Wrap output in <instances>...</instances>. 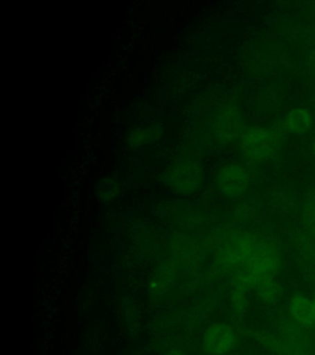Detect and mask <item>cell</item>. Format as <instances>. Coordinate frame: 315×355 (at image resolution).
<instances>
[{
  "mask_svg": "<svg viewBox=\"0 0 315 355\" xmlns=\"http://www.w3.org/2000/svg\"><path fill=\"white\" fill-rule=\"evenodd\" d=\"M202 169L192 161L177 162L165 173L168 188L177 194H191L201 188Z\"/></svg>",
  "mask_w": 315,
  "mask_h": 355,
  "instance_id": "6da1fadb",
  "label": "cell"
},
{
  "mask_svg": "<svg viewBox=\"0 0 315 355\" xmlns=\"http://www.w3.org/2000/svg\"><path fill=\"white\" fill-rule=\"evenodd\" d=\"M168 355H188L183 353V352H179V350H172Z\"/></svg>",
  "mask_w": 315,
  "mask_h": 355,
  "instance_id": "8fae6325",
  "label": "cell"
},
{
  "mask_svg": "<svg viewBox=\"0 0 315 355\" xmlns=\"http://www.w3.org/2000/svg\"><path fill=\"white\" fill-rule=\"evenodd\" d=\"M313 306H314V313H315V300H313Z\"/></svg>",
  "mask_w": 315,
  "mask_h": 355,
  "instance_id": "7c38bea8",
  "label": "cell"
},
{
  "mask_svg": "<svg viewBox=\"0 0 315 355\" xmlns=\"http://www.w3.org/2000/svg\"><path fill=\"white\" fill-rule=\"evenodd\" d=\"M310 115L305 110L296 109L287 116V128L294 133H303L310 128Z\"/></svg>",
  "mask_w": 315,
  "mask_h": 355,
  "instance_id": "9c48e42d",
  "label": "cell"
},
{
  "mask_svg": "<svg viewBox=\"0 0 315 355\" xmlns=\"http://www.w3.org/2000/svg\"><path fill=\"white\" fill-rule=\"evenodd\" d=\"M289 311H291L294 320L302 324L310 326L315 322L313 301L307 299L305 296H300V295L294 296L289 302Z\"/></svg>",
  "mask_w": 315,
  "mask_h": 355,
  "instance_id": "52a82bcc",
  "label": "cell"
},
{
  "mask_svg": "<svg viewBox=\"0 0 315 355\" xmlns=\"http://www.w3.org/2000/svg\"><path fill=\"white\" fill-rule=\"evenodd\" d=\"M242 130V119L235 107H227L222 111L215 121V135L217 139L227 144L237 139Z\"/></svg>",
  "mask_w": 315,
  "mask_h": 355,
  "instance_id": "5b68a950",
  "label": "cell"
},
{
  "mask_svg": "<svg viewBox=\"0 0 315 355\" xmlns=\"http://www.w3.org/2000/svg\"><path fill=\"white\" fill-rule=\"evenodd\" d=\"M237 344V334L226 324H213L206 331L202 345L210 355L227 354Z\"/></svg>",
  "mask_w": 315,
  "mask_h": 355,
  "instance_id": "277c9868",
  "label": "cell"
},
{
  "mask_svg": "<svg viewBox=\"0 0 315 355\" xmlns=\"http://www.w3.org/2000/svg\"><path fill=\"white\" fill-rule=\"evenodd\" d=\"M240 147L244 155L250 159H264L271 155L273 150V137L269 130L253 128L245 131L240 139Z\"/></svg>",
  "mask_w": 315,
  "mask_h": 355,
  "instance_id": "3957f363",
  "label": "cell"
},
{
  "mask_svg": "<svg viewBox=\"0 0 315 355\" xmlns=\"http://www.w3.org/2000/svg\"><path fill=\"white\" fill-rule=\"evenodd\" d=\"M217 187L227 196H239L248 190L249 174L238 163H228L218 171Z\"/></svg>",
  "mask_w": 315,
  "mask_h": 355,
  "instance_id": "7a4b0ae2",
  "label": "cell"
},
{
  "mask_svg": "<svg viewBox=\"0 0 315 355\" xmlns=\"http://www.w3.org/2000/svg\"><path fill=\"white\" fill-rule=\"evenodd\" d=\"M121 193V187L114 178H101L95 185V194L101 201H112L117 199Z\"/></svg>",
  "mask_w": 315,
  "mask_h": 355,
  "instance_id": "ba28073f",
  "label": "cell"
},
{
  "mask_svg": "<svg viewBox=\"0 0 315 355\" xmlns=\"http://www.w3.org/2000/svg\"><path fill=\"white\" fill-rule=\"evenodd\" d=\"M256 291H258V294H259L261 299L264 300L265 302H269V304L275 302L280 297V286L272 277L264 279L262 282L258 284Z\"/></svg>",
  "mask_w": 315,
  "mask_h": 355,
  "instance_id": "30bf717a",
  "label": "cell"
},
{
  "mask_svg": "<svg viewBox=\"0 0 315 355\" xmlns=\"http://www.w3.org/2000/svg\"><path fill=\"white\" fill-rule=\"evenodd\" d=\"M164 135V126L155 122L145 126L134 128L127 133L126 144L131 150H141L147 146L156 144Z\"/></svg>",
  "mask_w": 315,
  "mask_h": 355,
  "instance_id": "8992f818",
  "label": "cell"
}]
</instances>
